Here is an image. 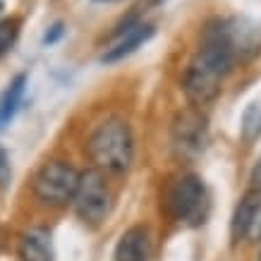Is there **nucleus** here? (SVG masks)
<instances>
[{"mask_svg":"<svg viewBox=\"0 0 261 261\" xmlns=\"http://www.w3.org/2000/svg\"><path fill=\"white\" fill-rule=\"evenodd\" d=\"M98 3H103V0H98Z\"/></svg>","mask_w":261,"mask_h":261,"instance_id":"6ab92c4d","label":"nucleus"},{"mask_svg":"<svg viewBox=\"0 0 261 261\" xmlns=\"http://www.w3.org/2000/svg\"><path fill=\"white\" fill-rule=\"evenodd\" d=\"M218 24H221V34L235 60L254 58L261 50V27L256 22L245 19V17H235V19H225Z\"/></svg>","mask_w":261,"mask_h":261,"instance_id":"423d86ee","label":"nucleus"},{"mask_svg":"<svg viewBox=\"0 0 261 261\" xmlns=\"http://www.w3.org/2000/svg\"><path fill=\"white\" fill-rule=\"evenodd\" d=\"M60 36H63V24H56V27L46 34V39H43V41H46V43H56Z\"/></svg>","mask_w":261,"mask_h":261,"instance_id":"2eb2a0df","label":"nucleus"},{"mask_svg":"<svg viewBox=\"0 0 261 261\" xmlns=\"http://www.w3.org/2000/svg\"><path fill=\"white\" fill-rule=\"evenodd\" d=\"M74 208L84 223L98 225L108 216L111 208V192L101 170H87L80 177V187L74 194Z\"/></svg>","mask_w":261,"mask_h":261,"instance_id":"39448f33","label":"nucleus"},{"mask_svg":"<svg viewBox=\"0 0 261 261\" xmlns=\"http://www.w3.org/2000/svg\"><path fill=\"white\" fill-rule=\"evenodd\" d=\"M252 190L261 192V159H259V163L254 166V173H252Z\"/></svg>","mask_w":261,"mask_h":261,"instance_id":"dca6fc26","label":"nucleus"},{"mask_svg":"<svg viewBox=\"0 0 261 261\" xmlns=\"http://www.w3.org/2000/svg\"><path fill=\"white\" fill-rule=\"evenodd\" d=\"M235 56L230 53L228 43L221 34V24H208L204 34V43L185 72V91L194 103H206L216 98L221 91L223 77L232 70Z\"/></svg>","mask_w":261,"mask_h":261,"instance_id":"f257e3e1","label":"nucleus"},{"mask_svg":"<svg viewBox=\"0 0 261 261\" xmlns=\"http://www.w3.org/2000/svg\"><path fill=\"white\" fill-rule=\"evenodd\" d=\"M5 168H8V153H5V149L0 146V173H3Z\"/></svg>","mask_w":261,"mask_h":261,"instance_id":"f3484780","label":"nucleus"},{"mask_svg":"<svg viewBox=\"0 0 261 261\" xmlns=\"http://www.w3.org/2000/svg\"><path fill=\"white\" fill-rule=\"evenodd\" d=\"M259 206H261V192L249 190L238 204V208H235V216H232V225H230L232 240L249 238V230H252V223L256 218Z\"/></svg>","mask_w":261,"mask_h":261,"instance_id":"9b49d317","label":"nucleus"},{"mask_svg":"<svg viewBox=\"0 0 261 261\" xmlns=\"http://www.w3.org/2000/svg\"><path fill=\"white\" fill-rule=\"evenodd\" d=\"M204 137H206V120L197 111H187L177 115L173 125V139L177 151L182 153H199L204 149Z\"/></svg>","mask_w":261,"mask_h":261,"instance_id":"0eeeda50","label":"nucleus"},{"mask_svg":"<svg viewBox=\"0 0 261 261\" xmlns=\"http://www.w3.org/2000/svg\"><path fill=\"white\" fill-rule=\"evenodd\" d=\"M115 261H149V232H146V228L137 225V228L127 230L118 242Z\"/></svg>","mask_w":261,"mask_h":261,"instance_id":"6e6552de","label":"nucleus"},{"mask_svg":"<svg viewBox=\"0 0 261 261\" xmlns=\"http://www.w3.org/2000/svg\"><path fill=\"white\" fill-rule=\"evenodd\" d=\"M259 261H261V259H259Z\"/></svg>","mask_w":261,"mask_h":261,"instance_id":"aec40b11","label":"nucleus"},{"mask_svg":"<svg viewBox=\"0 0 261 261\" xmlns=\"http://www.w3.org/2000/svg\"><path fill=\"white\" fill-rule=\"evenodd\" d=\"M168 211L175 221L199 225L206 216V187L197 175H185L168 192Z\"/></svg>","mask_w":261,"mask_h":261,"instance_id":"20e7f679","label":"nucleus"},{"mask_svg":"<svg viewBox=\"0 0 261 261\" xmlns=\"http://www.w3.org/2000/svg\"><path fill=\"white\" fill-rule=\"evenodd\" d=\"M19 256L22 261H53L50 232L43 228H32L29 232H24L19 242Z\"/></svg>","mask_w":261,"mask_h":261,"instance_id":"9d476101","label":"nucleus"},{"mask_svg":"<svg viewBox=\"0 0 261 261\" xmlns=\"http://www.w3.org/2000/svg\"><path fill=\"white\" fill-rule=\"evenodd\" d=\"M151 36H153V27L151 24H135V27H129L122 36H120V41L115 43L113 48H108L106 53H103V63H115V60H122L125 56H129L132 50H137V48L142 46L144 41H149Z\"/></svg>","mask_w":261,"mask_h":261,"instance_id":"1a4fd4ad","label":"nucleus"},{"mask_svg":"<svg viewBox=\"0 0 261 261\" xmlns=\"http://www.w3.org/2000/svg\"><path fill=\"white\" fill-rule=\"evenodd\" d=\"M3 8H5V5H3V0H0V12H3Z\"/></svg>","mask_w":261,"mask_h":261,"instance_id":"a211bd4d","label":"nucleus"},{"mask_svg":"<svg viewBox=\"0 0 261 261\" xmlns=\"http://www.w3.org/2000/svg\"><path fill=\"white\" fill-rule=\"evenodd\" d=\"M242 135L247 142H254L261 135V103H252L242 118Z\"/></svg>","mask_w":261,"mask_h":261,"instance_id":"ddd939ff","label":"nucleus"},{"mask_svg":"<svg viewBox=\"0 0 261 261\" xmlns=\"http://www.w3.org/2000/svg\"><path fill=\"white\" fill-rule=\"evenodd\" d=\"M87 151L101 170L125 173L132 163V132L125 120H108L89 137Z\"/></svg>","mask_w":261,"mask_h":261,"instance_id":"f03ea898","label":"nucleus"},{"mask_svg":"<svg viewBox=\"0 0 261 261\" xmlns=\"http://www.w3.org/2000/svg\"><path fill=\"white\" fill-rule=\"evenodd\" d=\"M17 39V22L15 19H3L0 22V56H5L15 46Z\"/></svg>","mask_w":261,"mask_h":261,"instance_id":"4468645a","label":"nucleus"},{"mask_svg":"<svg viewBox=\"0 0 261 261\" xmlns=\"http://www.w3.org/2000/svg\"><path fill=\"white\" fill-rule=\"evenodd\" d=\"M24 84H27V77L24 74H17L15 82L5 89V94L0 96V129L8 125L12 115H15L17 106L22 101V94H24Z\"/></svg>","mask_w":261,"mask_h":261,"instance_id":"f8f14e48","label":"nucleus"},{"mask_svg":"<svg viewBox=\"0 0 261 261\" xmlns=\"http://www.w3.org/2000/svg\"><path fill=\"white\" fill-rule=\"evenodd\" d=\"M80 177L82 175L72 166L63 163V161H53V163H46L39 173L34 175V192L46 204H67L77 194Z\"/></svg>","mask_w":261,"mask_h":261,"instance_id":"7ed1b4c3","label":"nucleus"}]
</instances>
